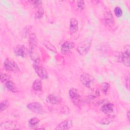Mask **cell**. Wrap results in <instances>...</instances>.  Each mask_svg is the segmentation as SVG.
Wrapping results in <instances>:
<instances>
[{"mask_svg":"<svg viewBox=\"0 0 130 130\" xmlns=\"http://www.w3.org/2000/svg\"><path fill=\"white\" fill-rule=\"evenodd\" d=\"M61 98L57 95L54 94H49L46 98V101L47 103L52 105L58 104L61 102Z\"/></svg>","mask_w":130,"mask_h":130,"instance_id":"obj_14","label":"cell"},{"mask_svg":"<svg viewBox=\"0 0 130 130\" xmlns=\"http://www.w3.org/2000/svg\"><path fill=\"white\" fill-rule=\"evenodd\" d=\"M34 68L37 74L41 79H46L48 78L47 72L44 68L39 66L38 63H36L34 64Z\"/></svg>","mask_w":130,"mask_h":130,"instance_id":"obj_7","label":"cell"},{"mask_svg":"<svg viewBox=\"0 0 130 130\" xmlns=\"http://www.w3.org/2000/svg\"><path fill=\"white\" fill-rule=\"evenodd\" d=\"M19 125L14 121H6L0 125V129H19Z\"/></svg>","mask_w":130,"mask_h":130,"instance_id":"obj_10","label":"cell"},{"mask_svg":"<svg viewBox=\"0 0 130 130\" xmlns=\"http://www.w3.org/2000/svg\"><path fill=\"white\" fill-rule=\"evenodd\" d=\"M126 87L127 88L128 90H129V75L127 76L126 77Z\"/></svg>","mask_w":130,"mask_h":130,"instance_id":"obj_28","label":"cell"},{"mask_svg":"<svg viewBox=\"0 0 130 130\" xmlns=\"http://www.w3.org/2000/svg\"><path fill=\"white\" fill-rule=\"evenodd\" d=\"M80 81L87 88H90L93 82V78L89 74L84 73L80 76Z\"/></svg>","mask_w":130,"mask_h":130,"instance_id":"obj_8","label":"cell"},{"mask_svg":"<svg viewBox=\"0 0 130 130\" xmlns=\"http://www.w3.org/2000/svg\"><path fill=\"white\" fill-rule=\"evenodd\" d=\"M73 124L72 120L70 119H66L61 122L58 125L55 127V129L58 130H67L70 129Z\"/></svg>","mask_w":130,"mask_h":130,"instance_id":"obj_12","label":"cell"},{"mask_svg":"<svg viewBox=\"0 0 130 130\" xmlns=\"http://www.w3.org/2000/svg\"><path fill=\"white\" fill-rule=\"evenodd\" d=\"M75 44L72 41H66L61 46V52L63 54H67L75 47Z\"/></svg>","mask_w":130,"mask_h":130,"instance_id":"obj_9","label":"cell"},{"mask_svg":"<svg viewBox=\"0 0 130 130\" xmlns=\"http://www.w3.org/2000/svg\"><path fill=\"white\" fill-rule=\"evenodd\" d=\"M104 20L105 24L110 27H112L114 25V18L110 11H106L104 14Z\"/></svg>","mask_w":130,"mask_h":130,"instance_id":"obj_11","label":"cell"},{"mask_svg":"<svg viewBox=\"0 0 130 130\" xmlns=\"http://www.w3.org/2000/svg\"><path fill=\"white\" fill-rule=\"evenodd\" d=\"M120 60L124 66L129 67V46L128 45L126 46V49L120 55Z\"/></svg>","mask_w":130,"mask_h":130,"instance_id":"obj_6","label":"cell"},{"mask_svg":"<svg viewBox=\"0 0 130 130\" xmlns=\"http://www.w3.org/2000/svg\"><path fill=\"white\" fill-rule=\"evenodd\" d=\"M109 84L107 82H104L102 83L101 85V89L102 92H103L104 93H107L109 88Z\"/></svg>","mask_w":130,"mask_h":130,"instance_id":"obj_22","label":"cell"},{"mask_svg":"<svg viewBox=\"0 0 130 130\" xmlns=\"http://www.w3.org/2000/svg\"><path fill=\"white\" fill-rule=\"evenodd\" d=\"M32 88L34 90L40 91L42 90V83L40 79H36L34 81L32 85Z\"/></svg>","mask_w":130,"mask_h":130,"instance_id":"obj_18","label":"cell"},{"mask_svg":"<svg viewBox=\"0 0 130 130\" xmlns=\"http://www.w3.org/2000/svg\"><path fill=\"white\" fill-rule=\"evenodd\" d=\"M126 116H127V118L128 121H129V119H130V112H129V111H128L127 112Z\"/></svg>","mask_w":130,"mask_h":130,"instance_id":"obj_29","label":"cell"},{"mask_svg":"<svg viewBox=\"0 0 130 130\" xmlns=\"http://www.w3.org/2000/svg\"><path fill=\"white\" fill-rule=\"evenodd\" d=\"M77 7L78 10L79 11H82L85 7V4L83 1H78L77 2Z\"/></svg>","mask_w":130,"mask_h":130,"instance_id":"obj_23","label":"cell"},{"mask_svg":"<svg viewBox=\"0 0 130 130\" xmlns=\"http://www.w3.org/2000/svg\"><path fill=\"white\" fill-rule=\"evenodd\" d=\"M10 80V77L6 74L1 73V81L2 82H6Z\"/></svg>","mask_w":130,"mask_h":130,"instance_id":"obj_25","label":"cell"},{"mask_svg":"<svg viewBox=\"0 0 130 130\" xmlns=\"http://www.w3.org/2000/svg\"><path fill=\"white\" fill-rule=\"evenodd\" d=\"M92 43V39L88 38L80 42L78 47L77 51L81 55H84L86 54L89 51Z\"/></svg>","mask_w":130,"mask_h":130,"instance_id":"obj_1","label":"cell"},{"mask_svg":"<svg viewBox=\"0 0 130 130\" xmlns=\"http://www.w3.org/2000/svg\"><path fill=\"white\" fill-rule=\"evenodd\" d=\"M29 3H30L35 8H39L41 7L42 1H29Z\"/></svg>","mask_w":130,"mask_h":130,"instance_id":"obj_27","label":"cell"},{"mask_svg":"<svg viewBox=\"0 0 130 130\" xmlns=\"http://www.w3.org/2000/svg\"><path fill=\"white\" fill-rule=\"evenodd\" d=\"M116 118V116L114 115H111L109 114L106 117H104L100 121V123L104 125H108L110 124V123L113 122L115 119Z\"/></svg>","mask_w":130,"mask_h":130,"instance_id":"obj_17","label":"cell"},{"mask_svg":"<svg viewBox=\"0 0 130 130\" xmlns=\"http://www.w3.org/2000/svg\"><path fill=\"white\" fill-rule=\"evenodd\" d=\"M5 86L6 88L12 92H16L17 91V88L15 84L10 80L5 82Z\"/></svg>","mask_w":130,"mask_h":130,"instance_id":"obj_19","label":"cell"},{"mask_svg":"<svg viewBox=\"0 0 130 130\" xmlns=\"http://www.w3.org/2000/svg\"><path fill=\"white\" fill-rule=\"evenodd\" d=\"M39 122L40 120L39 119V118L36 117H34L30 119L28 121V125L30 127H34L38 125Z\"/></svg>","mask_w":130,"mask_h":130,"instance_id":"obj_20","label":"cell"},{"mask_svg":"<svg viewBox=\"0 0 130 130\" xmlns=\"http://www.w3.org/2000/svg\"><path fill=\"white\" fill-rule=\"evenodd\" d=\"M27 108L32 112L39 114H42L44 113L43 107L40 103L38 102H32L27 105Z\"/></svg>","mask_w":130,"mask_h":130,"instance_id":"obj_3","label":"cell"},{"mask_svg":"<svg viewBox=\"0 0 130 130\" xmlns=\"http://www.w3.org/2000/svg\"><path fill=\"white\" fill-rule=\"evenodd\" d=\"M78 29V22L76 18H72L70 21V31L72 34L76 32Z\"/></svg>","mask_w":130,"mask_h":130,"instance_id":"obj_15","label":"cell"},{"mask_svg":"<svg viewBox=\"0 0 130 130\" xmlns=\"http://www.w3.org/2000/svg\"><path fill=\"white\" fill-rule=\"evenodd\" d=\"M44 14V9L42 7H40L38 8V11H37V14L36 16V18H41Z\"/></svg>","mask_w":130,"mask_h":130,"instance_id":"obj_26","label":"cell"},{"mask_svg":"<svg viewBox=\"0 0 130 130\" xmlns=\"http://www.w3.org/2000/svg\"><path fill=\"white\" fill-rule=\"evenodd\" d=\"M113 107L114 105L112 103H108L101 107V110L105 114H109L113 111Z\"/></svg>","mask_w":130,"mask_h":130,"instance_id":"obj_16","label":"cell"},{"mask_svg":"<svg viewBox=\"0 0 130 130\" xmlns=\"http://www.w3.org/2000/svg\"><path fill=\"white\" fill-rule=\"evenodd\" d=\"M4 68L7 71L17 73L19 71V68L17 63L12 59L7 58L4 62Z\"/></svg>","mask_w":130,"mask_h":130,"instance_id":"obj_2","label":"cell"},{"mask_svg":"<svg viewBox=\"0 0 130 130\" xmlns=\"http://www.w3.org/2000/svg\"><path fill=\"white\" fill-rule=\"evenodd\" d=\"M9 106V102L7 100H4L1 102L0 104V112H2L5 110Z\"/></svg>","mask_w":130,"mask_h":130,"instance_id":"obj_21","label":"cell"},{"mask_svg":"<svg viewBox=\"0 0 130 130\" xmlns=\"http://www.w3.org/2000/svg\"><path fill=\"white\" fill-rule=\"evenodd\" d=\"M29 44L30 46L29 51H37L36 48L37 47V39L36 36L35 34H31L29 37Z\"/></svg>","mask_w":130,"mask_h":130,"instance_id":"obj_13","label":"cell"},{"mask_svg":"<svg viewBox=\"0 0 130 130\" xmlns=\"http://www.w3.org/2000/svg\"><path fill=\"white\" fill-rule=\"evenodd\" d=\"M14 54L17 56H20L21 57H26L29 52L27 48L23 45H17L14 50Z\"/></svg>","mask_w":130,"mask_h":130,"instance_id":"obj_5","label":"cell"},{"mask_svg":"<svg viewBox=\"0 0 130 130\" xmlns=\"http://www.w3.org/2000/svg\"><path fill=\"white\" fill-rule=\"evenodd\" d=\"M69 96L72 102L76 106H79L81 102V96L78 90L75 88H72L69 91Z\"/></svg>","mask_w":130,"mask_h":130,"instance_id":"obj_4","label":"cell"},{"mask_svg":"<svg viewBox=\"0 0 130 130\" xmlns=\"http://www.w3.org/2000/svg\"><path fill=\"white\" fill-rule=\"evenodd\" d=\"M114 13L116 17H120L122 15V11L119 7H116L114 9Z\"/></svg>","mask_w":130,"mask_h":130,"instance_id":"obj_24","label":"cell"}]
</instances>
